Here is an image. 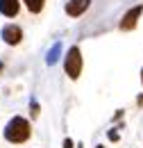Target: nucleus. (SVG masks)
Returning a JSON list of instances; mask_svg holds the SVG:
<instances>
[{
	"label": "nucleus",
	"mask_w": 143,
	"mask_h": 148,
	"mask_svg": "<svg viewBox=\"0 0 143 148\" xmlns=\"http://www.w3.org/2000/svg\"><path fill=\"white\" fill-rule=\"evenodd\" d=\"M2 134H5V139H7L9 144L20 146V144L30 141V137H32V123H30V119L16 114V116H12V119L5 123Z\"/></svg>",
	"instance_id": "1"
},
{
	"label": "nucleus",
	"mask_w": 143,
	"mask_h": 148,
	"mask_svg": "<svg viewBox=\"0 0 143 148\" xmlns=\"http://www.w3.org/2000/svg\"><path fill=\"white\" fill-rule=\"evenodd\" d=\"M82 71H84V57H82V50L80 46H71L64 55V73L68 80H80L82 77Z\"/></svg>",
	"instance_id": "2"
},
{
	"label": "nucleus",
	"mask_w": 143,
	"mask_h": 148,
	"mask_svg": "<svg viewBox=\"0 0 143 148\" xmlns=\"http://www.w3.org/2000/svg\"><path fill=\"white\" fill-rule=\"evenodd\" d=\"M141 16H143V2H139V5L129 7L125 14H123V18L118 21V30H121V32H132V30H136Z\"/></svg>",
	"instance_id": "3"
},
{
	"label": "nucleus",
	"mask_w": 143,
	"mask_h": 148,
	"mask_svg": "<svg viewBox=\"0 0 143 148\" xmlns=\"http://www.w3.org/2000/svg\"><path fill=\"white\" fill-rule=\"evenodd\" d=\"M0 39H2L7 46L16 48V46L23 43L25 32H23V27H20L18 23H7V25H2V30H0Z\"/></svg>",
	"instance_id": "4"
},
{
	"label": "nucleus",
	"mask_w": 143,
	"mask_h": 148,
	"mask_svg": "<svg viewBox=\"0 0 143 148\" xmlns=\"http://www.w3.org/2000/svg\"><path fill=\"white\" fill-rule=\"evenodd\" d=\"M89 7H91V0H66L64 12H66L68 18H80L89 12Z\"/></svg>",
	"instance_id": "5"
},
{
	"label": "nucleus",
	"mask_w": 143,
	"mask_h": 148,
	"mask_svg": "<svg viewBox=\"0 0 143 148\" xmlns=\"http://www.w3.org/2000/svg\"><path fill=\"white\" fill-rule=\"evenodd\" d=\"M20 9H23L20 0H0V16H5V18H18Z\"/></svg>",
	"instance_id": "6"
},
{
	"label": "nucleus",
	"mask_w": 143,
	"mask_h": 148,
	"mask_svg": "<svg viewBox=\"0 0 143 148\" xmlns=\"http://www.w3.org/2000/svg\"><path fill=\"white\" fill-rule=\"evenodd\" d=\"M20 2H23L25 12H27L30 16H39V14H43V9H46V0H20Z\"/></svg>",
	"instance_id": "7"
},
{
	"label": "nucleus",
	"mask_w": 143,
	"mask_h": 148,
	"mask_svg": "<svg viewBox=\"0 0 143 148\" xmlns=\"http://www.w3.org/2000/svg\"><path fill=\"white\" fill-rule=\"evenodd\" d=\"M61 48H64L61 41H54V43H52V48H50L48 55H46V64H48V66H54V64L59 62V57H61Z\"/></svg>",
	"instance_id": "8"
},
{
	"label": "nucleus",
	"mask_w": 143,
	"mask_h": 148,
	"mask_svg": "<svg viewBox=\"0 0 143 148\" xmlns=\"http://www.w3.org/2000/svg\"><path fill=\"white\" fill-rule=\"evenodd\" d=\"M39 114H41V107H39L36 98H30V116H32V119H39Z\"/></svg>",
	"instance_id": "9"
},
{
	"label": "nucleus",
	"mask_w": 143,
	"mask_h": 148,
	"mask_svg": "<svg viewBox=\"0 0 143 148\" xmlns=\"http://www.w3.org/2000/svg\"><path fill=\"white\" fill-rule=\"evenodd\" d=\"M107 137H109V141H118V139H121V134H118V132H116L114 128L107 132Z\"/></svg>",
	"instance_id": "10"
},
{
	"label": "nucleus",
	"mask_w": 143,
	"mask_h": 148,
	"mask_svg": "<svg viewBox=\"0 0 143 148\" xmlns=\"http://www.w3.org/2000/svg\"><path fill=\"white\" fill-rule=\"evenodd\" d=\"M64 148H75V141H73L71 137H66V139H64Z\"/></svg>",
	"instance_id": "11"
},
{
	"label": "nucleus",
	"mask_w": 143,
	"mask_h": 148,
	"mask_svg": "<svg viewBox=\"0 0 143 148\" xmlns=\"http://www.w3.org/2000/svg\"><path fill=\"white\" fill-rule=\"evenodd\" d=\"M136 103H139V105H143V93L139 96V98H136Z\"/></svg>",
	"instance_id": "12"
},
{
	"label": "nucleus",
	"mask_w": 143,
	"mask_h": 148,
	"mask_svg": "<svg viewBox=\"0 0 143 148\" xmlns=\"http://www.w3.org/2000/svg\"><path fill=\"white\" fill-rule=\"evenodd\" d=\"M2 71H5V62H0V73H2Z\"/></svg>",
	"instance_id": "13"
},
{
	"label": "nucleus",
	"mask_w": 143,
	"mask_h": 148,
	"mask_svg": "<svg viewBox=\"0 0 143 148\" xmlns=\"http://www.w3.org/2000/svg\"><path fill=\"white\" fill-rule=\"evenodd\" d=\"M141 87H143V69H141Z\"/></svg>",
	"instance_id": "14"
},
{
	"label": "nucleus",
	"mask_w": 143,
	"mask_h": 148,
	"mask_svg": "<svg viewBox=\"0 0 143 148\" xmlns=\"http://www.w3.org/2000/svg\"><path fill=\"white\" fill-rule=\"evenodd\" d=\"M77 148H84V144H82V141H80V144H77Z\"/></svg>",
	"instance_id": "15"
},
{
	"label": "nucleus",
	"mask_w": 143,
	"mask_h": 148,
	"mask_svg": "<svg viewBox=\"0 0 143 148\" xmlns=\"http://www.w3.org/2000/svg\"><path fill=\"white\" fill-rule=\"evenodd\" d=\"M95 148H105V146H102V144H98V146H95Z\"/></svg>",
	"instance_id": "16"
}]
</instances>
